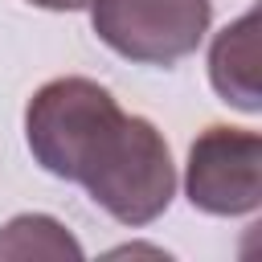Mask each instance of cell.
<instances>
[{"instance_id":"1","label":"cell","mask_w":262,"mask_h":262,"mask_svg":"<svg viewBox=\"0 0 262 262\" xmlns=\"http://www.w3.org/2000/svg\"><path fill=\"white\" fill-rule=\"evenodd\" d=\"M33 160L90 192L119 225H151L176 196V164L160 127L127 115L94 78H53L25 106Z\"/></svg>"},{"instance_id":"2","label":"cell","mask_w":262,"mask_h":262,"mask_svg":"<svg viewBox=\"0 0 262 262\" xmlns=\"http://www.w3.org/2000/svg\"><path fill=\"white\" fill-rule=\"evenodd\" d=\"M209 20V0H90L98 41L139 66H172L196 53Z\"/></svg>"},{"instance_id":"3","label":"cell","mask_w":262,"mask_h":262,"mask_svg":"<svg viewBox=\"0 0 262 262\" xmlns=\"http://www.w3.org/2000/svg\"><path fill=\"white\" fill-rule=\"evenodd\" d=\"M184 196L209 217H246L262 205V135L246 127H205L184 164Z\"/></svg>"},{"instance_id":"4","label":"cell","mask_w":262,"mask_h":262,"mask_svg":"<svg viewBox=\"0 0 262 262\" xmlns=\"http://www.w3.org/2000/svg\"><path fill=\"white\" fill-rule=\"evenodd\" d=\"M209 82L221 94V102L258 115L262 90H258V8L242 12L233 25H225L213 37L209 49Z\"/></svg>"},{"instance_id":"5","label":"cell","mask_w":262,"mask_h":262,"mask_svg":"<svg viewBox=\"0 0 262 262\" xmlns=\"http://www.w3.org/2000/svg\"><path fill=\"white\" fill-rule=\"evenodd\" d=\"M0 258H82V246L57 217L20 213L0 229Z\"/></svg>"},{"instance_id":"6","label":"cell","mask_w":262,"mask_h":262,"mask_svg":"<svg viewBox=\"0 0 262 262\" xmlns=\"http://www.w3.org/2000/svg\"><path fill=\"white\" fill-rule=\"evenodd\" d=\"M37 8H49V12H78V8H90V0H29Z\"/></svg>"}]
</instances>
